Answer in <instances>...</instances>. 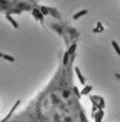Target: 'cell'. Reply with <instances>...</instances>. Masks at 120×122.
I'll return each mask as SVG.
<instances>
[{"instance_id":"obj_1","label":"cell","mask_w":120,"mask_h":122,"mask_svg":"<svg viewBox=\"0 0 120 122\" xmlns=\"http://www.w3.org/2000/svg\"><path fill=\"white\" fill-rule=\"evenodd\" d=\"M47 84L20 110L16 106L0 122H89L75 84L77 42L66 43Z\"/></svg>"},{"instance_id":"obj_2","label":"cell","mask_w":120,"mask_h":122,"mask_svg":"<svg viewBox=\"0 0 120 122\" xmlns=\"http://www.w3.org/2000/svg\"><path fill=\"white\" fill-rule=\"evenodd\" d=\"M38 6L37 1H3L0 0V15L11 17V15H17L27 11H34Z\"/></svg>"},{"instance_id":"obj_3","label":"cell","mask_w":120,"mask_h":122,"mask_svg":"<svg viewBox=\"0 0 120 122\" xmlns=\"http://www.w3.org/2000/svg\"><path fill=\"white\" fill-rule=\"evenodd\" d=\"M75 75H77V78H78V81H80V83H81V84H85V83H86L85 77H83V75L81 73V70L78 68V66L75 67Z\"/></svg>"},{"instance_id":"obj_4","label":"cell","mask_w":120,"mask_h":122,"mask_svg":"<svg viewBox=\"0 0 120 122\" xmlns=\"http://www.w3.org/2000/svg\"><path fill=\"white\" fill-rule=\"evenodd\" d=\"M92 89H93V88H92L91 86H85V88H83L82 90H80V93H81V95H88L89 93H91Z\"/></svg>"},{"instance_id":"obj_5","label":"cell","mask_w":120,"mask_h":122,"mask_svg":"<svg viewBox=\"0 0 120 122\" xmlns=\"http://www.w3.org/2000/svg\"><path fill=\"white\" fill-rule=\"evenodd\" d=\"M112 45H113V48H114V50H115V51L118 53V55L120 56V46H119V44L115 42V40H113V42H112Z\"/></svg>"},{"instance_id":"obj_6","label":"cell","mask_w":120,"mask_h":122,"mask_svg":"<svg viewBox=\"0 0 120 122\" xmlns=\"http://www.w3.org/2000/svg\"><path fill=\"white\" fill-rule=\"evenodd\" d=\"M87 14V10H82L81 12H78V14H75L74 15V18H78L80 16H82V15H86Z\"/></svg>"}]
</instances>
